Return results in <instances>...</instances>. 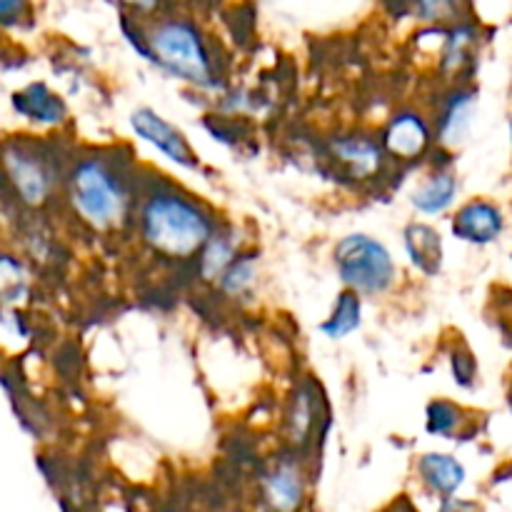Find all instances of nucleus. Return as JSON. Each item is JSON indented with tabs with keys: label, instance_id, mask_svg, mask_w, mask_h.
I'll use <instances>...</instances> for the list:
<instances>
[{
	"label": "nucleus",
	"instance_id": "f257e3e1",
	"mask_svg": "<svg viewBox=\"0 0 512 512\" xmlns=\"http://www.w3.org/2000/svg\"><path fill=\"white\" fill-rule=\"evenodd\" d=\"M123 38L135 55L148 60L168 78L198 90H223L218 55L210 35L188 15L168 10L155 18L140 20L118 15Z\"/></svg>",
	"mask_w": 512,
	"mask_h": 512
},
{
	"label": "nucleus",
	"instance_id": "f03ea898",
	"mask_svg": "<svg viewBox=\"0 0 512 512\" xmlns=\"http://www.w3.org/2000/svg\"><path fill=\"white\" fill-rule=\"evenodd\" d=\"M133 223L140 243L165 260L198 258L218 228L208 205L168 183L150 185L135 198Z\"/></svg>",
	"mask_w": 512,
	"mask_h": 512
},
{
	"label": "nucleus",
	"instance_id": "7ed1b4c3",
	"mask_svg": "<svg viewBox=\"0 0 512 512\" xmlns=\"http://www.w3.org/2000/svg\"><path fill=\"white\" fill-rule=\"evenodd\" d=\"M60 188L75 218L95 233L118 230L133 215L138 198L133 178L103 153H85L70 160Z\"/></svg>",
	"mask_w": 512,
	"mask_h": 512
},
{
	"label": "nucleus",
	"instance_id": "20e7f679",
	"mask_svg": "<svg viewBox=\"0 0 512 512\" xmlns=\"http://www.w3.org/2000/svg\"><path fill=\"white\" fill-rule=\"evenodd\" d=\"M63 173L65 165L40 140L10 138L0 145V180L20 208L48 205L63 185Z\"/></svg>",
	"mask_w": 512,
	"mask_h": 512
},
{
	"label": "nucleus",
	"instance_id": "39448f33",
	"mask_svg": "<svg viewBox=\"0 0 512 512\" xmlns=\"http://www.w3.org/2000/svg\"><path fill=\"white\" fill-rule=\"evenodd\" d=\"M333 265L343 288L360 298H383L398 283V263L383 240L350 233L335 243Z\"/></svg>",
	"mask_w": 512,
	"mask_h": 512
},
{
	"label": "nucleus",
	"instance_id": "423d86ee",
	"mask_svg": "<svg viewBox=\"0 0 512 512\" xmlns=\"http://www.w3.org/2000/svg\"><path fill=\"white\" fill-rule=\"evenodd\" d=\"M130 130L138 140H143L145 145H150L153 150H158L163 158H168L170 163H175L183 170H198L200 158L195 153V148L190 145V140L185 138L183 130L178 125H173L170 120H165L158 110L153 108H135L128 118Z\"/></svg>",
	"mask_w": 512,
	"mask_h": 512
},
{
	"label": "nucleus",
	"instance_id": "0eeeda50",
	"mask_svg": "<svg viewBox=\"0 0 512 512\" xmlns=\"http://www.w3.org/2000/svg\"><path fill=\"white\" fill-rule=\"evenodd\" d=\"M435 133L430 128L428 118L418 110H400L393 118L385 123L383 133H380V145H383L385 155L395 160H420L428 148L433 145Z\"/></svg>",
	"mask_w": 512,
	"mask_h": 512
},
{
	"label": "nucleus",
	"instance_id": "6e6552de",
	"mask_svg": "<svg viewBox=\"0 0 512 512\" xmlns=\"http://www.w3.org/2000/svg\"><path fill=\"white\" fill-rule=\"evenodd\" d=\"M328 153L333 163L355 180H370L380 175L385 158H388L380 138H373L368 133L335 135L328 145Z\"/></svg>",
	"mask_w": 512,
	"mask_h": 512
},
{
	"label": "nucleus",
	"instance_id": "1a4fd4ad",
	"mask_svg": "<svg viewBox=\"0 0 512 512\" xmlns=\"http://www.w3.org/2000/svg\"><path fill=\"white\" fill-rule=\"evenodd\" d=\"M15 115L38 128H60L68 123V105L65 100L43 80L28 83L25 88L10 95Z\"/></svg>",
	"mask_w": 512,
	"mask_h": 512
},
{
	"label": "nucleus",
	"instance_id": "9d476101",
	"mask_svg": "<svg viewBox=\"0 0 512 512\" xmlns=\"http://www.w3.org/2000/svg\"><path fill=\"white\" fill-rule=\"evenodd\" d=\"M505 218L490 200H470L453 215L450 230L458 240L470 245H490L500 238Z\"/></svg>",
	"mask_w": 512,
	"mask_h": 512
},
{
	"label": "nucleus",
	"instance_id": "9b49d317",
	"mask_svg": "<svg viewBox=\"0 0 512 512\" xmlns=\"http://www.w3.org/2000/svg\"><path fill=\"white\" fill-rule=\"evenodd\" d=\"M475 113H478V95L473 90H453L445 98L443 108L438 113V125H435V140L443 148H460L470 138Z\"/></svg>",
	"mask_w": 512,
	"mask_h": 512
},
{
	"label": "nucleus",
	"instance_id": "f8f14e48",
	"mask_svg": "<svg viewBox=\"0 0 512 512\" xmlns=\"http://www.w3.org/2000/svg\"><path fill=\"white\" fill-rule=\"evenodd\" d=\"M403 248L410 265H413L420 275H425V278H435V275L443 270V235H440L433 225L423 223V220H413V223L405 225Z\"/></svg>",
	"mask_w": 512,
	"mask_h": 512
},
{
	"label": "nucleus",
	"instance_id": "ddd939ff",
	"mask_svg": "<svg viewBox=\"0 0 512 512\" xmlns=\"http://www.w3.org/2000/svg\"><path fill=\"white\" fill-rule=\"evenodd\" d=\"M263 498L273 512H295L305 498V475L295 460H280L263 480Z\"/></svg>",
	"mask_w": 512,
	"mask_h": 512
},
{
	"label": "nucleus",
	"instance_id": "4468645a",
	"mask_svg": "<svg viewBox=\"0 0 512 512\" xmlns=\"http://www.w3.org/2000/svg\"><path fill=\"white\" fill-rule=\"evenodd\" d=\"M243 248H245V243H243V235H240V230L230 223H223V225L218 223V228H215L213 235L205 240V245L200 248L198 258H195L198 260L200 280L215 285V280L220 278V273H223V270L228 268L235 258H238V253Z\"/></svg>",
	"mask_w": 512,
	"mask_h": 512
},
{
	"label": "nucleus",
	"instance_id": "2eb2a0df",
	"mask_svg": "<svg viewBox=\"0 0 512 512\" xmlns=\"http://www.w3.org/2000/svg\"><path fill=\"white\" fill-rule=\"evenodd\" d=\"M320 395L313 383H303L293 390L285 408V438L290 445L300 448L308 440H313V433L318 430L320 420Z\"/></svg>",
	"mask_w": 512,
	"mask_h": 512
},
{
	"label": "nucleus",
	"instance_id": "dca6fc26",
	"mask_svg": "<svg viewBox=\"0 0 512 512\" xmlns=\"http://www.w3.org/2000/svg\"><path fill=\"white\" fill-rule=\"evenodd\" d=\"M458 198V175L453 170L438 168L425 175L410 193V205L420 215H443L453 208Z\"/></svg>",
	"mask_w": 512,
	"mask_h": 512
},
{
	"label": "nucleus",
	"instance_id": "f3484780",
	"mask_svg": "<svg viewBox=\"0 0 512 512\" xmlns=\"http://www.w3.org/2000/svg\"><path fill=\"white\" fill-rule=\"evenodd\" d=\"M360 325H363V298L353 290L343 288L335 298L328 318L318 325V330L328 340H345L355 330H360Z\"/></svg>",
	"mask_w": 512,
	"mask_h": 512
},
{
	"label": "nucleus",
	"instance_id": "a211bd4d",
	"mask_svg": "<svg viewBox=\"0 0 512 512\" xmlns=\"http://www.w3.org/2000/svg\"><path fill=\"white\" fill-rule=\"evenodd\" d=\"M260 278V253L255 250L243 248L238 253V258L228 265V268L220 273V278L215 280V288L225 295V298L240 300L245 295L253 293V288L258 285Z\"/></svg>",
	"mask_w": 512,
	"mask_h": 512
},
{
	"label": "nucleus",
	"instance_id": "6ab92c4d",
	"mask_svg": "<svg viewBox=\"0 0 512 512\" xmlns=\"http://www.w3.org/2000/svg\"><path fill=\"white\" fill-rule=\"evenodd\" d=\"M420 478L425 480L430 490H435L443 498L458 493L460 485L465 483V468L460 465V460H455L453 455L445 453H428L420 458L418 463Z\"/></svg>",
	"mask_w": 512,
	"mask_h": 512
},
{
	"label": "nucleus",
	"instance_id": "aec40b11",
	"mask_svg": "<svg viewBox=\"0 0 512 512\" xmlns=\"http://www.w3.org/2000/svg\"><path fill=\"white\" fill-rule=\"evenodd\" d=\"M33 275L18 255L0 250V310H15L30 298Z\"/></svg>",
	"mask_w": 512,
	"mask_h": 512
},
{
	"label": "nucleus",
	"instance_id": "412c9836",
	"mask_svg": "<svg viewBox=\"0 0 512 512\" xmlns=\"http://www.w3.org/2000/svg\"><path fill=\"white\" fill-rule=\"evenodd\" d=\"M393 15H410L428 25L455 23L463 13L465 0H383Z\"/></svg>",
	"mask_w": 512,
	"mask_h": 512
},
{
	"label": "nucleus",
	"instance_id": "4be33fe9",
	"mask_svg": "<svg viewBox=\"0 0 512 512\" xmlns=\"http://www.w3.org/2000/svg\"><path fill=\"white\" fill-rule=\"evenodd\" d=\"M475 40H478V33L470 23H453L448 30H443V43L438 53L440 70L445 75L460 73L473 58Z\"/></svg>",
	"mask_w": 512,
	"mask_h": 512
},
{
	"label": "nucleus",
	"instance_id": "5701e85b",
	"mask_svg": "<svg viewBox=\"0 0 512 512\" xmlns=\"http://www.w3.org/2000/svg\"><path fill=\"white\" fill-rule=\"evenodd\" d=\"M463 425V410L450 400H433L425 410V428L438 438H453Z\"/></svg>",
	"mask_w": 512,
	"mask_h": 512
},
{
	"label": "nucleus",
	"instance_id": "b1692460",
	"mask_svg": "<svg viewBox=\"0 0 512 512\" xmlns=\"http://www.w3.org/2000/svg\"><path fill=\"white\" fill-rule=\"evenodd\" d=\"M33 18L30 0H0V30L25 28Z\"/></svg>",
	"mask_w": 512,
	"mask_h": 512
},
{
	"label": "nucleus",
	"instance_id": "393cba45",
	"mask_svg": "<svg viewBox=\"0 0 512 512\" xmlns=\"http://www.w3.org/2000/svg\"><path fill=\"white\" fill-rule=\"evenodd\" d=\"M118 15H130V18L148 20L160 13H168L170 0H113Z\"/></svg>",
	"mask_w": 512,
	"mask_h": 512
},
{
	"label": "nucleus",
	"instance_id": "a878e982",
	"mask_svg": "<svg viewBox=\"0 0 512 512\" xmlns=\"http://www.w3.org/2000/svg\"><path fill=\"white\" fill-rule=\"evenodd\" d=\"M453 378L458 380L460 385L470 388L475 378V360L473 355L465 350V353H453Z\"/></svg>",
	"mask_w": 512,
	"mask_h": 512
},
{
	"label": "nucleus",
	"instance_id": "bb28decb",
	"mask_svg": "<svg viewBox=\"0 0 512 512\" xmlns=\"http://www.w3.org/2000/svg\"><path fill=\"white\" fill-rule=\"evenodd\" d=\"M510 135H512V120H510Z\"/></svg>",
	"mask_w": 512,
	"mask_h": 512
},
{
	"label": "nucleus",
	"instance_id": "cd10ccee",
	"mask_svg": "<svg viewBox=\"0 0 512 512\" xmlns=\"http://www.w3.org/2000/svg\"><path fill=\"white\" fill-rule=\"evenodd\" d=\"M510 263H512V255H510Z\"/></svg>",
	"mask_w": 512,
	"mask_h": 512
}]
</instances>
